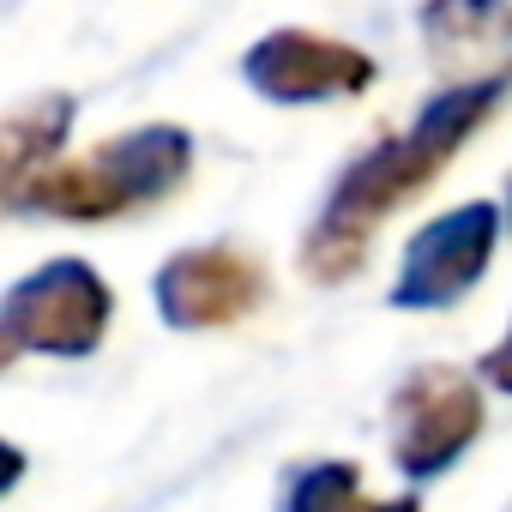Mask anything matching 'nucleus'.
<instances>
[{
	"mask_svg": "<svg viewBox=\"0 0 512 512\" xmlns=\"http://www.w3.org/2000/svg\"><path fill=\"white\" fill-rule=\"evenodd\" d=\"M500 97H506V79L446 85L440 97L422 103V115H416L398 139H380L374 151H362V157L338 175V187H332V199H326V211H320L308 247H302L308 278H314V284L350 278V272L368 260L374 223L392 217L398 205H410L428 181H440V169L464 151V139L494 115Z\"/></svg>",
	"mask_w": 512,
	"mask_h": 512,
	"instance_id": "1",
	"label": "nucleus"
},
{
	"mask_svg": "<svg viewBox=\"0 0 512 512\" xmlns=\"http://www.w3.org/2000/svg\"><path fill=\"white\" fill-rule=\"evenodd\" d=\"M187 175H193V139L157 121L97 145L79 163H43L19 193H7V205L31 217H61V223H109L169 199Z\"/></svg>",
	"mask_w": 512,
	"mask_h": 512,
	"instance_id": "2",
	"label": "nucleus"
},
{
	"mask_svg": "<svg viewBox=\"0 0 512 512\" xmlns=\"http://www.w3.org/2000/svg\"><path fill=\"white\" fill-rule=\"evenodd\" d=\"M109 320H115V290L85 260H49L0 302V362H19L25 350L91 356L109 338Z\"/></svg>",
	"mask_w": 512,
	"mask_h": 512,
	"instance_id": "3",
	"label": "nucleus"
},
{
	"mask_svg": "<svg viewBox=\"0 0 512 512\" xmlns=\"http://www.w3.org/2000/svg\"><path fill=\"white\" fill-rule=\"evenodd\" d=\"M482 392L470 374L434 362V368H416L398 380L392 392V464L422 482V476H440L452 470L476 434H482Z\"/></svg>",
	"mask_w": 512,
	"mask_h": 512,
	"instance_id": "4",
	"label": "nucleus"
},
{
	"mask_svg": "<svg viewBox=\"0 0 512 512\" xmlns=\"http://www.w3.org/2000/svg\"><path fill=\"white\" fill-rule=\"evenodd\" d=\"M494 241H500V211L488 199H470V205L422 223L398 260L392 308H452L488 272Z\"/></svg>",
	"mask_w": 512,
	"mask_h": 512,
	"instance_id": "5",
	"label": "nucleus"
},
{
	"mask_svg": "<svg viewBox=\"0 0 512 512\" xmlns=\"http://www.w3.org/2000/svg\"><path fill=\"white\" fill-rule=\"evenodd\" d=\"M266 302V266L241 247H181L157 272V314L175 332H217Z\"/></svg>",
	"mask_w": 512,
	"mask_h": 512,
	"instance_id": "6",
	"label": "nucleus"
},
{
	"mask_svg": "<svg viewBox=\"0 0 512 512\" xmlns=\"http://www.w3.org/2000/svg\"><path fill=\"white\" fill-rule=\"evenodd\" d=\"M241 79L272 103H326L362 97L374 85V55L314 31H272L241 55Z\"/></svg>",
	"mask_w": 512,
	"mask_h": 512,
	"instance_id": "7",
	"label": "nucleus"
},
{
	"mask_svg": "<svg viewBox=\"0 0 512 512\" xmlns=\"http://www.w3.org/2000/svg\"><path fill=\"white\" fill-rule=\"evenodd\" d=\"M67 121H73V97H43L7 121V193H19L55 157V145L67 139Z\"/></svg>",
	"mask_w": 512,
	"mask_h": 512,
	"instance_id": "8",
	"label": "nucleus"
},
{
	"mask_svg": "<svg viewBox=\"0 0 512 512\" xmlns=\"http://www.w3.org/2000/svg\"><path fill=\"white\" fill-rule=\"evenodd\" d=\"M284 500L302 506V512H314V506H356L362 500V476H356L350 458H338V464H302L296 476H284Z\"/></svg>",
	"mask_w": 512,
	"mask_h": 512,
	"instance_id": "9",
	"label": "nucleus"
},
{
	"mask_svg": "<svg viewBox=\"0 0 512 512\" xmlns=\"http://www.w3.org/2000/svg\"><path fill=\"white\" fill-rule=\"evenodd\" d=\"M422 25L440 43H470V37H488L506 25V0H428Z\"/></svg>",
	"mask_w": 512,
	"mask_h": 512,
	"instance_id": "10",
	"label": "nucleus"
},
{
	"mask_svg": "<svg viewBox=\"0 0 512 512\" xmlns=\"http://www.w3.org/2000/svg\"><path fill=\"white\" fill-rule=\"evenodd\" d=\"M476 368H482V380H488V386L512 392V326H506V338H500V344H494V350H488Z\"/></svg>",
	"mask_w": 512,
	"mask_h": 512,
	"instance_id": "11",
	"label": "nucleus"
},
{
	"mask_svg": "<svg viewBox=\"0 0 512 512\" xmlns=\"http://www.w3.org/2000/svg\"><path fill=\"white\" fill-rule=\"evenodd\" d=\"M506 217H512V193H506Z\"/></svg>",
	"mask_w": 512,
	"mask_h": 512,
	"instance_id": "12",
	"label": "nucleus"
}]
</instances>
